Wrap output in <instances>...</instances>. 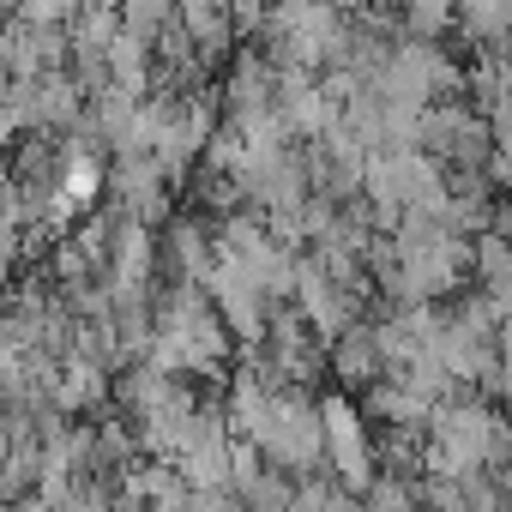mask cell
Returning <instances> with one entry per match:
<instances>
[{
	"label": "cell",
	"instance_id": "cell-2",
	"mask_svg": "<svg viewBox=\"0 0 512 512\" xmlns=\"http://www.w3.org/2000/svg\"><path fill=\"white\" fill-rule=\"evenodd\" d=\"M446 25H452V0H410V31L434 37V31H446Z\"/></svg>",
	"mask_w": 512,
	"mask_h": 512
},
{
	"label": "cell",
	"instance_id": "cell-1",
	"mask_svg": "<svg viewBox=\"0 0 512 512\" xmlns=\"http://www.w3.org/2000/svg\"><path fill=\"white\" fill-rule=\"evenodd\" d=\"M464 25L488 43H500V25H506V0H464Z\"/></svg>",
	"mask_w": 512,
	"mask_h": 512
}]
</instances>
